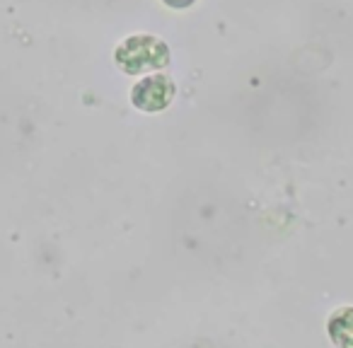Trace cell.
<instances>
[{
	"instance_id": "cell-1",
	"label": "cell",
	"mask_w": 353,
	"mask_h": 348,
	"mask_svg": "<svg viewBox=\"0 0 353 348\" xmlns=\"http://www.w3.org/2000/svg\"><path fill=\"white\" fill-rule=\"evenodd\" d=\"M170 51L155 37H131L123 41V46L117 51V63L126 73H145L167 65Z\"/></svg>"
},
{
	"instance_id": "cell-2",
	"label": "cell",
	"mask_w": 353,
	"mask_h": 348,
	"mask_svg": "<svg viewBox=\"0 0 353 348\" xmlns=\"http://www.w3.org/2000/svg\"><path fill=\"white\" fill-rule=\"evenodd\" d=\"M174 97V83L165 75L145 78L133 88V104L143 112H160Z\"/></svg>"
},
{
	"instance_id": "cell-4",
	"label": "cell",
	"mask_w": 353,
	"mask_h": 348,
	"mask_svg": "<svg viewBox=\"0 0 353 348\" xmlns=\"http://www.w3.org/2000/svg\"><path fill=\"white\" fill-rule=\"evenodd\" d=\"M165 3L172 8H187V6H192L194 0H165Z\"/></svg>"
},
{
	"instance_id": "cell-3",
	"label": "cell",
	"mask_w": 353,
	"mask_h": 348,
	"mask_svg": "<svg viewBox=\"0 0 353 348\" xmlns=\"http://www.w3.org/2000/svg\"><path fill=\"white\" fill-rule=\"evenodd\" d=\"M329 336L339 348H353V307H343L329 319Z\"/></svg>"
}]
</instances>
